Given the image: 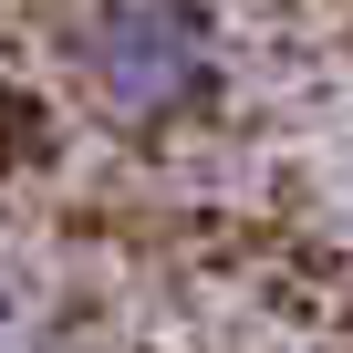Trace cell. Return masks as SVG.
<instances>
[{"mask_svg":"<svg viewBox=\"0 0 353 353\" xmlns=\"http://www.w3.org/2000/svg\"><path fill=\"white\" fill-rule=\"evenodd\" d=\"M63 63H73V94L104 125L166 135V125L219 104L229 42L208 21V0H83L63 21Z\"/></svg>","mask_w":353,"mask_h":353,"instance_id":"1","label":"cell"}]
</instances>
